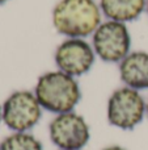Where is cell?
I'll list each match as a JSON object with an SVG mask.
<instances>
[{"label":"cell","instance_id":"9c48e42d","mask_svg":"<svg viewBox=\"0 0 148 150\" xmlns=\"http://www.w3.org/2000/svg\"><path fill=\"white\" fill-rule=\"evenodd\" d=\"M147 0H100V9L108 20L127 24L140 17Z\"/></svg>","mask_w":148,"mask_h":150},{"label":"cell","instance_id":"ba28073f","mask_svg":"<svg viewBox=\"0 0 148 150\" xmlns=\"http://www.w3.org/2000/svg\"><path fill=\"white\" fill-rule=\"evenodd\" d=\"M119 78L126 87L148 90V52H130L119 62Z\"/></svg>","mask_w":148,"mask_h":150},{"label":"cell","instance_id":"7a4b0ae2","mask_svg":"<svg viewBox=\"0 0 148 150\" xmlns=\"http://www.w3.org/2000/svg\"><path fill=\"white\" fill-rule=\"evenodd\" d=\"M33 92L42 109L54 115L72 112L81 99V90L76 78L60 70L42 74L37 79Z\"/></svg>","mask_w":148,"mask_h":150},{"label":"cell","instance_id":"4fadbf2b","mask_svg":"<svg viewBox=\"0 0 148 150\" xmlns=\"http://www.w3.org/2000/svg\"><path fill=\"white\" fill-rule=\"evenodd\" d=\"M146 12H147V15H148V0H147V4H146Z\"/></svg>","mask_w":148,"mask_h":150},{"label":"cell","instance_id":"9a60e30c","mask_svg":"<svg viewBox=\"0 0 148 150\" xmlns=\"http://www.w3.org/2000/svg\"><path fill=\"white\" fill-rule=\"evenodd\" d=\"M147 117H148V99H147Z\"/></svg>","mask_w":148,"mask_h":150},{"label":"cell","instance_id":"52a82bcc","mask_svg":"<svg viewBox=\"0 0 148 150\" xmlns=\"http://www.w3.org/2000/svg\"><path fill=\"white\" fill-rule=\"evenodd\" d=\"M96 53L92 44L84 38H66L54 53V61L58 70L79 78L91 71L96 62Z\"/></svg>","mask_w":148,"mask_h":150},{"label":"cell","instance_id":"277c9868","mask_svg":"<svg viewBox=\"0 0 148 150\" xmlns=\"http://www.w3.org/2000/svg\"><path fill=\"white\" fill-rule=\"evenodd\" d=\"M3 122L13 132H29L39 122L42 107L33 91L12 92L1 105Z\"/></svg>","mask_w":148,"mask_h":150},{"label":"cell","instance_id":"5b68a950","mask_svg":"<svg viewBox=\"0 0 148 150\" xmlns=\"http://www.w3.org/2000/svg\"><path fill=\"white\" fill-rule=\"evenodd\" d=\"M92 46L96 55L108 63H119L131 52V36L126 24L102 21L92 34Z\"/></svg>","mask_w":148,"mask_h":150},{"label":"cell","instance_id":"8992f818","mask_svg":"<svg viewBox=\"0 0 148 150\" xmlns=\"http://www.w3.org/2000/svg\"><path fill=\"white\" fill-rule=\"evenodd\" d=\"M51 142L59 150H81L91 138L88 122L75 111L55 115L49 125Z\"/></svg>","mask_w":148,"mask_h":150},{"label":"cell","instance_id":"8fae6325","mask_svg":"<svg viewBox=\"0 0 148 150\" xmlns=\"http://www.w3.org/2000/svg\"><path fill=\"white\" fill-rule=\"evenodd\" d=\"M102 150H127V149H125L123 146H121V145H110V146L104 148Z\"/></svg>","mask_w":148,"mask_h":150},{"label":"cell","instance_id":"3957f363","mask_svg":"<svg viewBox=\"0 0 148 150\" xmlns=\"http://www.w3.org/2000/svg\"><path fill=\"white\" fill-rule=\"evenodd\" d=\"M147 115V100L140 91L130 87L117 88L110 95L106 105V117L110 125L122 130L136 128Z\"/></svg>","mask_w":148,"mask_h":150},{"label":"cell","instance_id":"5bb4252c","mask_svg":"<svg viewBox=\"0 0 148 150\" xmlns=\"http://www.w3.org/2000/svg\"><path fill=\"white\" fill-rule=\"evenodd\" d=\"M5 1H8V0H0V4H3V3H5Z\"/></svg>","mask_w":148,"mask_h":150},{"label":"cell","instance_id":"30bf717a","mask_svg":"<svg viewBox=\"0 0 148 150\" xmlns=\"http://www.w3.org/2000/svg\"><path fill=\"white\" fill-rule=\"evenodd\" d=\"M0 150H43V146L31 133L13 132L1 141Z\"/></svg>","mask_w":148,"mask_h":150},{"label":"cell","instance_id":"6da1fadb","mask_svg":"<svg viewBox=\"0 0 148 150\" xmlns=\"http://www.w3.org/2000/svg\"><path fill=\"white\" fill-rule=\"evenodd\" d=\"M101 15L94 0H60L52 9V26L66 38H85L102 23Z\"/></svg>","mask_w":148,"mask_h":150},{"label":"cell","instance_id":"7c38bea8","mask_svg":"<svg viewBox=\"0 0 148 150\" xmlns=\"http://www.w3.org/2000/svg\"><path fill=\"white\" fill-rule=\"evenodd\" d=\"M3 121V117H1V105H0V122Z\"/></svg>","mask_w":148,"mask_h":150}]
</instances>
